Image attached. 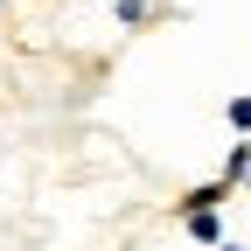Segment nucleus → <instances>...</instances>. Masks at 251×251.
I'll list each match as a JSON object with an SVG mask.
<instances>
[{"instance_id":"nucleus-1","label":"nucleus","mask_w":251,"mask_h":251,"mask_svg":"<svg viewBox=\"0 0 251 251\" xmlns=\"http://www.w3.org/2000/svg\"><path fill=\"white\" fill-rule=\"evenodd\" d=\"M224 202H230V181L216 175V181H202V188H181V202H175V209H181V216H196V209H224Z\"/></svg>"},{"instance_id":"nucleus-2","label":"nucleus","mask_w":251,"mask_h":251,"mask_svg":"<svg viewBox=\"0 0 251 251\" xmlns=\"http://www.w3.org/2000/svg\"><path fill=\"white\" fill-rule=\"evenodd\" d=\"M181 230L196 237V244H224V216H216V209H196V216H181Z\"/></svg>"},{"instance_id":"nucleus-3","label":"nucleus","mask_w":251,"mask_h":251,"mask_svg":"<svg viewBox=\"0 0 251 251\" xmlns=\"http://www.w3.org/2000/svg\"><path fill=\"white\" fill-rule=\"evenodd\" d=\"M216 175H224L230 188H244V181H251V140H237V147L224 153V168H216Z\"/></svg>"},{"instance_id":"nucleus-4","label":"nucleus","mask_w":251,"mask_h":251,"mask_svg":"<svg viewBox=\"0 0 251 251\" xmlns=\"http://www.w3.org/2000/svg\"><path fill=\"white\" fill-rule=\"evenodd\" d=\"M230 126H237V140H251V91L230 98Z\"/></svg>"},{"instance_id":"nucleus-5","label":"nucleus","mask_w":251,"mask_h":251,"mask_svg":"<svg viewBox=\"0 0 251 251\" xmlns=\"http://www.w3.org/2000/svg\"><path fill=\"white\" fill-rule=\"evenodd\" d=\"M147 14H153V7H147V0H119V21H126V28H140Z\"/></svg>"},{"instance_id":"nucleus-6","label":"nucleus","mask_w":251,"mask_h":251,"mask_svg":"<svg viewBox=\"0 0 251 251\" xmlns=\"http://www.w3.org/2000/svg\"><path fill=\"white\" fill-rule=\"evenodd\" d=\"M216 251H244V244H216Z\"/></svg>"},{"instance_id":"nucleus-7","label":"nucleus","mask_w":251,"mask_h":251,"mask_svg":"<svg viewBox=\"0 0 251 251\" xmlns=\"http://www.w3.org/2000/svg\"><path fill=\"white\" fill-rule=\"evenodd\" d=\"M244 196H251V181H244Z\"/></svg>"}]
</instances>
